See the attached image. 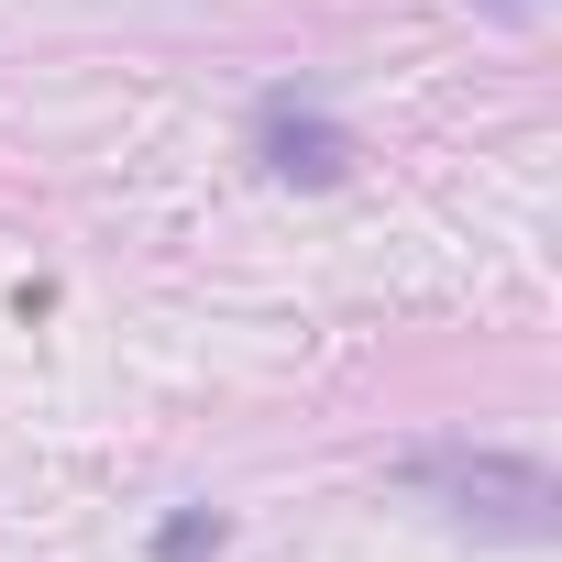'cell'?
I'll use <instances>...</instances> for the list:
<instances>
[{
	"label": "cell",
	"mask_w": 562,
	"mask_h": 562,
	"mask_svg": "<svg viewBox=\"0 0 562 562\" xmlns=\"http://www.w3.org/2000/svg\"><path fill=\"white\" fill-rule=\"evenodd\" d=\"M397 485H419L430 507H452L463 529H496V540H551V529H562V485H551L529 452L430 441V452H397Z\"/></svg>",
	"instance_id": "1"
},
{
	"label": "cell",
	"mask_w": 562,
	"mask_h": 562,
	"mask_svg": "<svg viewBox=\"0 0 562 562\" xmlns=\"http://www.w3.org/2000/svg\"><path fill=\"white\" fill-rule=\"evenodd\" d=\"M254 144H265V166H276V177H310V188H331V177L353 166V133H342V122H321L310 100H288V89L254 111Z\"/></svg>",
	"instance_id": "2"
},
{
	"label": "cell",
	"mask_w": 562,
	"mask_h": 562,
	"mask_svg": "<svg viewBox=\"0 0 562 562\" xmlns=\"http://www.w3.org/2000/svg\"><path fill=\"white\" fill-rule=\"evenodd\" d=\"M221 540H232L221 507H177V518L155 529V562H199V551H221Z\"/></svg>",
	"instance_id": "3"
},
{
	"label": "cell",
	"mask_w": 562,
	"mask_h": 562,
	"mask_svg": "<svg viewBox=\"0 0 562 562\" xmlns=\"http://www.w3.org/2000/svg\"><path fill=\"white\" fill-rule=\"evenodd\" d=\"M496 12H518V0H496Z\"/></svg>",
	"instance_id": "4"
}]
</instances>
